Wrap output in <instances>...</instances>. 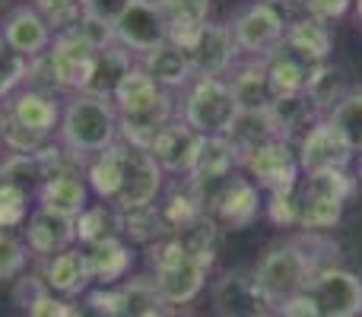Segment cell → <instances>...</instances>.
Returning a JSON list of instances; mask_svg holds the SVG:
<instances>
[{
    "instance_id": "obj_1",
    "label": "cell",
    "mask_w": 362,
    "mask_h": 317,
    "mask_svg": "<svg viewBox=\"0 0 362 317\" xmlns=\"http://www.w3.org/2000/svg\"><path fill=\"white\" fill-rule=\"evenodd\" d=\"M112 102L121 118V140L137 146V150H150L156 133L178 114L175 95L159 86L137 64H134L131 73L118 83Z\"/></svg>"
},
{
    "instance_id": "obj_2",
    "label": "cell",
    "mask_w": 362,
    "mask_h": 317,
    "mask_svg": "<svg viewBox=\"0 0 362 317\" xmlns=\"http://www.w3.org/2000/svg\"><path fill=\"white\" fill-rule=\"evenodd\" d=\"M54 140L70 150L76 159H93L121 140V118L112 99L95 92H70L64 95L61 124Z\"/></svg>"
},
{
    "instance_id": "obj_3",
    "label": "cell",
    "mask_w": 362,
    "mask_h": 317,
    "mask_svg": "<svg viewBox=\"0 0 362 317\" xmlns=\"http://www.w3.org/2000/svg\"><path fill=\"white\" fill-rule=\"evenodd\" d=\"M305 235L308 238H286V241L270 244L264 251V257L257 261V267L251 270L257 289L274 308L289 301L293 295H299L318 270L331 267V263L318 261V254H315V235L318 232H305Z\"/></svg>"
},
{
    "instance_id": "obj_4",
    "label": "cell",
    "mask_w": 362,
    "mask_h": 317,
    "mask_svg": "<svg viewBox=\"0 0 362 317\" xmlns=\"http://www.w3.org/2000/svg\"><path fill=\"white\" fill-rule=\"evenodd\" d=\"M216 257H206L191 251L178 235H165L159 241L146 244V263L153 270V282H156L159 295L169 308L191 305L206 286V276L213 270Z\"/></svg>"
},
{
    "instance_id": "obj_5",
    "label": "cell",
    "mask_w": 362,
    "mask_h": 317,
    "mask_svg": "<svg viewBox=\"0 0 362 317\" xmlns=\"http://www.w3.org/2000/svg\"><path fill=\"white\" fill-rule=\"evenodd\" d=\"M356 178L350 172H325L299 178V229L327 232L340 222L346 200L356 193Z\"/></svg>"
},
{
    "instance_id": "obj_6",
    "label": "cell",
    "mask_w": 362,
    "mask_h": 317,
    "mask_svg": "<svg viewBox=\"0 0 362 317\" xmlns=\"http://www.w3.org/2000/svg\"><path fill=\"white\" fill-rule=\"evenodd\" d=\"M181 92H185V99L178 105V118L191 131H197L200 137L229 131L238 108L226 76H194Z\"/></svg>"
},
{
    "instance_id": "obj_7",
    "label": "cell",
    "mask_w": 362,
    "mask_h": 317,
    "mask_svg": "<svg viewBox=\"0 0 362 317\" xmlns=\"http://www.w3.org/2000/svg\"><path fill=\"white\" fill-rule=\"evenodd\" d=\"M197 200L204 206V213H210L223 229H248L257 222V216L264 213L261 187L248 178V174H229L223 181L197 187Z\"/></svg>"
},
{
    "instance_id": "obj_8",
    "label": "cell",
    "mask_w": 362,
    "mask_h": 317,
    "mask_svg": "<svg viewBox=\"0 0 362 317\" xmlns=\"http://www.w3.org/2000/svg\"><path fill=\"white\" fill-rule=\"evenodd\" d=\"M302 299L312 317H362V276L331 263L308 280Z\"/></svg>"
},
{
    "instance_id": "obj_9",
    "label": "cell",
    "mask_w": 362,
    "mask_h": 317,
    "mask_svg": "<svg viewBox=\"0 0 362 317\" xmlns=\"http://www.w3.org/2000/svg\"><path fill=\"white\" fill-rule=\"evenodd\" d=\"M83 299L102 308L108 317H165L169 311L153 276H131L115 286H93Z\"/></svg>"
},
{
    "instance_id": "obj_10",
    "label": "cell",
    "mask_w": 362,
    "mask_h": 317,
    "mask_svg": "<svg viewBox=\"0 0 362 317\" xmlns=\"http://www.w3.org/2000/svg\"><path fill=\"white\" fill-rule=\"evenodd\" d=\"M286 23L289 19L283 16L270 0H255V4L242 6V10L232 16V23H229L238 54H248V57L274 54V51L283 44Z\"/></svg>"
},
{
    "instance_id": "obj_11",
    "label": "cell",
    "mask_w": 362,
    "mask_h": 317,
    "mask_svg": "<svg viewBox=\"0 0 362 317\" xmlns=\"http://www.w3.org/2000/svg\"><path fill=\"white\" fill-rule=\"evenodd\" d=\"M95 54L99 51L76 29L54 32V42L45 51V61H48V70L54 76L57 92H64V95L86 92L89 76H93V67H95Z\"/></svg>"
},
{
    "instance_id": "obj_12",
    "label": "cell",
    "mask_w": 362,
    "mask_h": 317,
    "mask_svg": "<svg viewBox=\"0 0 362 317\" xmlns=\"http://www.w3.org/2000/svg\"><path fill=\"white\" fill-rule=\"evenodd\" d=\"M124 143V140H121ZM165 187V172L159 168V162L153 159L150 150H137V146L124 143V178H121V191L112 200V206L118 213L144 210V206L159 203Z\"/></svg>"
},
{
    "instance_id": "obj_13",
    "label": "cell",
    "mask_w": 362,
    "mask_h": 317,
    "mask_svg": "<svg viewBox=\"0 0 362 317\" xmlns=\"http://www.w3.org/2000/svg\"><path fill=\"white\" fill-rule=\"evenodd\" d=\"M296 156H299L302 174H325V172H350L356 152L350 150V143L340 137V131L331 121L318 118L299 137Z\"/></svg>"
},
{
    "instance_id": "obj_14",
    "label": "cell",
    "mask_w": 362,
    "mask_h": 317,
    "mask_svg": "<svg viewBox=\"0 0 362 317\" xmlns=\"http://www.w3.org/2000/svg\"><path fill=\"white\" fill-rule=\"evenodd\" d=\"M178 44L187 51V57H191L194 76H226L238 57L229 23H213V19L197 25V29Z\"/></svg>"
},
{
    "instance_id": "obj_15",
    "label": "cell",
    "mask_w": 362,
    "mask_h": 317,
    "mask_svg": "<svg viewBox=\"0 0 362 317\" xmlns=\"http://www.w3.org/2000/svg\"><path fill=\"white\" fill-rule=\"evenodd\" d=\"M238 168L267 193L296 184L302 174L296 146L289 143V140H280V137H274V140H267V143H261L257 150H251Z\"/></svg>"
},
{
    "instance_id": "obj_16",
    "label": "cell",
    "mask_w": 362,
    "mask_h": 317,
    "mask_svg": "<svg viewBox=\"0 0 362 317\" xmlns=\"http://www.w3.org/2000/svg\"><path fill=\"white\" fill-rule=\"evenodd\" d=\"M115 42L127 48L134 57L159 48L169 42V23L156 0H134L118 19H115Z\"/></svg>"
},
{
    "instance_id": "obj_17",
    "label": "cell",
    "mask_w": 362,
    "mask_h": 317,
    "mask_svg": "<svg viewBox=\"0 0 362 317\" xmlns=\"http://www.w3.org/2000/svg\"><path fill=\"white\" fill-rule=\"evenodd\" d=\"M213 305L219 317H274V305L257 289L251 270H226L213 286Z\"/></svg>"
},
{
    "instance_id": "obj_18",
    "label": "cell",
    "mask_w": 362,
    "mask_h": 317,
    "mask_svg": "<svg viewBox=\"0 0 362 317\" xmlns=\"http://www.w3.org/2000/svg\"><path fill=\"white\" fill-rule=\"evenodd\" d=\"M0 35H4V42L10 44L13 51H19V54L29 57V61L42 57L45 51L51 48V42H54V29H51L48 16H45L35 4L13 6L4 16V23H0Z\"/></svg>"
},
{
    "instance_id": "obj_19",
    "label": "cell",
    "mask_w": 362,
    "mask_h": 317,
    "mask_svg": "<svg viewBox=\"0 0 362 317\" xmlns=\"http://www.w3.org/2000/svg\"><path fill=\"white\" fill-rule=\"evenodd\" d=\"M23 241L29 244L32 257H51L76 244V216H64L48 206H32L23 222Z\"/></svg>"
},
{
    "instance_id": "obj_20",
    "label": "cell",
    "mask_w": 362,
    "mask_h": 317,
    "mask_svg": "<svg viewBox=\"0 0 362 317\" xmlns=\"http://www.w3.org/2000/svg\"><path fill=\"white\" fill-rule=\"evenodd\" d=\"M35 261H38V276L45 280V286L54 295H61V299L74 301L93 289V273H89V263H86V251H83L80 244L61 251V254L35 257Z\"/></svg>"
},
{
    "instance_id": "obj_21",
    "label": "cell",
    "mask_w": 362,
    "mask_h": 317,
    "mask_svg": "<svg viewBox=\"0 0 362 317\" xmlns=\"http://www.w3.org/2000/svg\"><path fill=\"white\" fill-rule=\"evenodd\" d=\"M197 146H200V133L191 131L175 114V118L156 133L150 152L165 174H172V178H187L194 168V159H197Z\"/></svg>"
},
{
    "instance_id": "obj_22",
    "label": "cell",
    "mask_w": 362,
    "mask_h": 317,
    "mask_svg": "<svg viewBox=\"0 0 362 317\" xmlns=\"http://www.w3.org/2000/svg\"><path fill=\"white\" fill-rule=\"evenodd\" d=\"M61 105L64 102L57 99L54 92H45V89H35V86H23V89H16L10 99H4L6 118L19 121V124L32 127V131L45 133V137H54L57 133Z\"/></svg>"
},
{
    "instance_id": "obj_23",
    "label": "cell",
    "mask_w": 362,
    "mask_h": 317,
    "mask_svg": "<svg viewBox=\"0 0 362 317\" xmlns=\"http://www.w3.org/2000/svg\"><path fill=\"white\" fill-rule=\"evenodd\" d=\"M235 99L238 112H264L274 102V89L267 80V64L264 57H248V61H235L232 70L226 73Z\"/></svg>"
},
{
    "instance_id": "obj_24",
    "label": "cell",
    "mask_w": 362,
    "mask_h": 317,
    "mask_svg": "<svg viewBox=\"0 0 362 317\" xmlns=\"http://www.w3.org/2000/svg\"><path fill=\"white\" fill-rule=\"evenodd\" d=\"M137 67L146 70V73H150L163 89H169V92H178V89H185L187 83L194 80L191 57H187V51L181 48L178 42H172V38L169 42H163L159 48L140 54Z\"/></svg>"
},
{
    "instance_id": "obj_25",
    "label": "cell",
    "mask_w": 362,
    "mask_h": 317,
    "mask_svg": "<svg viewBox=\"0 0 362 317\" xmlns=\"http://www.w3.org/2000/svg\"><path fill=\"white\" fill-rule=\"evenodd\" d=\"M264 64H267V80H270V89H274V99L276 95L305 92L312 73L318 70V61H312V57L286 48V44H280L274 54L264 57Z\"/></svg>"
},
{
    "instance_id": "obj_26",
    "label": "cell",
    "mask_w": 362,
    "mask_h": 317,
    "mask_svg": "<svg viewBox=\"0 0 362 317\" xmlns=\"http://www.w3.org/2000/svg\"><path fill=\"white\" fill-rule=\"evenodd\" d=\"M35 206H48L64 216H80L89 206V184L83 172H61L35 187Z\"/></svg>"
},
{
    "instance_id": "obj_27",
    "label": "cell",
    "mask_w": 362,
    "mask_h": 317,
    "mask_svg": "<svg viewBox=\"0 0 362 317\" xmlns=\"http://www.w3.org/2000/svg\"><path fill=\"white\" fill-rule=\"evenodd\" d=\"M83 251H86V263L93 273V286H115V282L127 280V273L134 270V244L121 235L89 244Z\"/></svg>"
},
{
    "instance_id": "obj_28",
    "label": "cell",
    "mask_w": 362,
    "mask_h": 317,
    "mask_svg": "<svg viewBox=\"0 0 362 317\" xmlns=\"http://www.w3.org/2000/svg\"><path fill=\"white\" fill-rule=\"evenodd\" d=\"M83 178L89 184V193L105 203H112L121 191V178H124V143L108 146L105 152L83 162Z\"/></svg>"
},
{
    "instance_id": "obj_29",
    "label": "cell",
    "mask_w": 362,
    "mask_h": 317,
    "mask_svg": "<svg viewBox=\"0 0 362 317\" xmlns=\"http://www.w3.org/2000/svg\"><path fill=\"white\" fill-rule=\"evenodd\" d=\"M238 172V156L232 150V143L226 140V133H210V137H200L197 146V159H194V168L187 174V181H223L229 174Z\"/></svg>"
},
{
    "instance_id": "obj_30",
    "label": "cell",
    "mask_w": 362,
    "mask_h": 317,
    "mask_svg": "<svg viewBox=\"0 0 362 317\" xmlns=\"http://www.w3.org/2000/svg\"><path fill=\"white\" fill-rule=\"evenodd\" d=\"M267 112H270V121H274V127H276V137L289 140V143H293L296 137H302V133L321 118L318 108L312 105V99H308L305 92L276 95V99L270 102Z\"/></svg>"
},
{
    "instance_id": "obj_31",
    "label": "cell",
    "mask_w": 362,
    "mask_h": 317,
    "mask_svg": "<svg viewBox=\"0 0 362 317\" xmlns=\"http://www.w3.org/2000/svg\"><path fill=\"white\" fill-rule=\"evenodd\" d=\"M283 44L305 57H312V61L325 64V61H331L334 35H331V29H327V23H318V19H312V16H299V19H293V23H286Z\"/></svg>"
},
{
    "instance_id": "obj_32",
    "label": "cell",
    "mask_w": 362,
    "mask_h": 317,
    "mask_svg": "<svg viewBox=\"0 0 362 317\" xmlns=\"http://www.w3.org/2000/svg\"><path fill=\"white\" fill-rule=\"evenodd\" d=\"M274 137H276V127H274V121H270L267 108H264V112H235L229 131H226V140H229L232 150H235L238 165H242V159L248 156L251 150H257L261 143H267V140H274Z\"/></svg>"
},
{
    "instance_id": "obj_33",
    "label": "cell",
    "mask_w": 362,
    "mask_h": 317,
    "mask_svg": "<svg viewBox=\"0 0 362 317\" xmlns=\"http://www.w3.org/2000/svg\"><path fill=\"white\" fill-rule=\"evenodd\" d=\"M134 64H137V57H134L127 48H121L118 42L108 44V48H102L99 54H95V67H93V76H89L86 92L112 99L115 89H118V83L131 73Z\"/></svg>"
},
{
    "instance_id": "obj_34",
    "label": "cell",
    "mask_w": 362,
    "mask_h": 317,
    "mask_svg": "<svg viewBox=\"0 0 362 317\" xmlns=\"http://www.w3.org/2000/svg\"><path fill=\"white\" fill-rule=\"evenodd\" d=\"M350 92H353V83H350V76H346V70L331 61L318 64V70L312 73V80H308V86H305V95L312 99V105L318 108L321 118H325L334 105H340Z\"/></svg>"
},
{
    "instance_id": "obj_35",
    "label": "cell",
    "mask_w": 362,
    "mask_h": 317,
    "mask_svg": "<svg viewBox=\"0 0 362 317\" xmlns=\"http://www.w3.org/2000/svg\"><path fill=\"white\" fill-rule=\"evenodd\" d=\"M121 235V213L112 203L99 200V203H89L86 210L76 216V244L89 248V244L108 241V238Z\"/></svg>"
},
{
    "instance_id": "obj_36",
    "label": "cell",
    "mask_w": 362,
    "mask_h": 317,
    "mask_svg": "<svg viewBox=\"0 0 362 317\" xmlns=\"http://www.w3.org/2000/svg\"><path fill=\"white\" fill-rule=\"evenodd\" d=\"M156 4L169 23L172 42H185L197 25L210 19V0H156Z\"/></svg>"
},
{
    "instance_id": "obj_37",
    "label": "cell",
    "mask_w": 362,
    "mask_h": 317,
    "mask_svg": "<svg viewBox=\"0 0 362 317\" xmlns=\"http://www.w3.org/2000/svg\"><path fill=\"white\" fill-rule=\"evenodd\" d=\"M165 235H172V232L165 225L163 213H159V203L121 213V238H127L131 244H153Z\"/></svg>"
},
{
    "instance_id": "obj_38",
    "label": "cell",
    "mask_w": 362,
    "mask_h": 317,
    "mask_svg": "<svg viewBox=\"0 0 362 317\" xmlns=\"http://www.w3.org/2000/svg\"><path fill=\"white\" fill-rule=\"evenodd\" d=\"M325 118L337 127L340 137L350 143V150L362 156V89H353V92L346 95L340 105H334Z\"/></svg>"
},
{
    "instance_id": "obj_39",
    "label": "cell",
    "mask_w": 362,
    "mask_h": 317,
    "mask_svg": "<svg viewBox=\"0 0 362 317\" xmlns=\"http://www.w3.org/2000/svg\"><path fill=\"white\" fill-rule=\"evenodd\" d=\"M29 200H32V191L25 184L0 181V229H23V222L32 213Z\"/></svg>"
},
{
    "instance_id": "obj_40",
    "label": "cell",
    "mask_w": 362,
    "mask_h": 317,
    "mask_svg": "<svg viewBox=\"0 0 362 317\" xmlns=\"http://www.w3.org/2000/svg\"><path fill=\"white\" fill-rule=\"evenodd\" d=\"M29 261H32V251L23 241V235H16L13 229H0V282L23 276Z\"/></svg>"
},
{
    "instance_id": "obj_41",
    "label": "cell",
    "mask_w": 362,
    "mask_h": 317,
    "mask_svg": "<svg viewBox=\"0 0 362 317\" xmlns=\"http://www.w3.org/2000/svg\"><path fill=\"white\" fill-rule=\"evenodd\" d=\"M29 67H32L29 57H23L19 51H13L10 44L4 42V35H0V102L10 99L16 89L25 86V80H29Z\"/></svg>"
},
{
    "instance_id": "obj_42",
    "label": "cell",
    "mask_w": 362,
    "mask_h": 317,
    "mask_svg": "<svg viewBox=\"0 0 362 317\" xmlns=\"http://www.w3.org/2000/svg\"><path fill=\"white\" fill-rule=\"evenodd\" d=\"M45 178H48V174H45V165L38 162L35 152H32V156H25V152H4V159H0V181L38 187Z\"/></svg>"
},
{
    "instance_id": "obj_43",
    "label": "cell",
    "mask_w": 362,
    "mask_h": 317,
    "mask_svg": "<svg viewBox=\"0 0 362 317\" xmlns=\"http://www.w3.org/2000/svg\"><path fill=\"white\" fill-rule=\"evenodd\" d=\"M264 213L280 229H299V181L289 187H280V191H270Z\"/></svg>"
},
{
    "instance_id": "obj_44",
    "label": "cell",
    "mask_w": 362,
    "mask_h": 317,
    "mask_svg": "<svg viewBox=\"0 0 362 317\" xmlns=\"http://www.w3.org/2000/svg\"><path fill=\"white\" fill-rule=\"evenodd\" d=\"M48 140L51 137H45V133H38V131H32V127L19 124V121L6 118V131H4V150L6 152H25V156H32V152H38Z\"/></svg>"
},
{
    "instance_id": "obj_45",
    "label": "cell",
    "mask_w": 362,
    "mask_h": 317,
    "mask_svg": "<svg viewBox=\"0 0 362 317\" xmlns=\"http://www.w3.org/2000/svg\"><path fill=\"white\" fill-rule=\"evenodd\" d=\"M74 29L80 32V35L86 38V42L93 44L95 51L115 44V23H108V19H99V16H89V13H83L80 23H76Z\"/></svg>"
},
{
    "instance_id": "obj_46",
    "label": "cell",
    "mask_w": 362,
    "mask_h": 317,
    "mask_svg": "<svg viewBox=\"0 0 362 317\" xmlns=\"http://www.w3.org/2000/svg\"><path fill=\"white\" fill-rule=\"evenodd\" d=\"M74 314V301L54 295L51 289H45L29 308H25V317H70Z\"/></svg>"
},
{
    "instance_id": "obj_47",
    "label": "cell",
    "mask_w": 362,
    "mask_h": 317,
    "mask_svg": "<svg viewBox=\"0 0 362 317\" xmlns=\"http://www.w3.org/2000/svg\"><path fill=\"white\" fill-rule=\"evenodd\" d=\"M350 6H353V0H308L305 16L318 19V23H334V19L346 16Z\"/></svg>"
},
{
    "instance_id": "obj_48",
    "label": "cell",
    "mask_w": 362,
    "mask_h": 317,
    "mask_svg": "<svg viewBox=\"0 0 362 317\" xmlns=\"http://www.w3.org/2000/svg\"><path fill=\"white\" fill-rule=\"evenodd\" d=\"M45 289H48V286H45V280H42V276H38V273H29V276L23 273V276H16V289H13V301H16L19 308H29L32 301H35L38 295L45 292Z\"/></svg>"
},
{
    "instance_id": "obj_49",
    "label": "cell",
    "mask_w": 362,
    "mask_h": 317,
    "mask_svg": "<svg viewBox=\"0 0 362 317\" xmlns=\"http://www.w3.org/2000/svg\"><path fill=\"white\" fill-rule=\"evenodd\" d=\"M131 4H134V0H80L83 13L99 16V19H108V23H115V19H118Z\"/></svg>"
},
{
    "instance_id": "obj_50",
    "label": "cell",
    "mask_w": 362,
    "mask_h": 317,
    "mask_svg": "<svg viewBox=\"0 0 362 317\" xmlns=\"http://www.w3.org/2000/svg\"><path fill=\"white\" fill-rule=\"evenodd\" d=\"M32 4H35L45 16H48V13H57V10H64V6H76L80 0H32Z\"/></svg>"
},
{
    "instance_id": "obj_51",
    "label": "cell",
    "mask_w": 362,
    "mask_h": 317,
    "mask_svg": "<svg viewBox=\"0 0 362 317\" xmlns=\"http://www.w3.org/2000/svg\"><path fill=\"white\" fill-rule=\"evenodd\" d=\"M70 317H108L102 308H95V305H89L86 299H83V305H74V314Z\"/></svg>"
},
{
    "instance_id": "obj_52",
    "label": "cell",
    "mask_w": 362,
    "mask_h": 317,
    "mask_svg": "<svg viewBox=\"0 0 362 317\" xmlns=\"http://www.w3.org/2000/svg\"><path fill=\"white\" fill-rule=\"evenodd\" d=\"M270 4H274L280 13H299V10H305L308 0H270Z\"/></svg>"
},
{
    "instance_id": "obj_53",
    "label": "cell",
    "mask_w": 362,
    "mask_h": 317,
    "mask_svg": "<svg viewBox=\"0 0 362 317\" xmlns=\"http://www.w3.org/2000/svg\"><path fill=\"white\" fill-rule=\"evenodd\" d=\"M4 131H6V108L0 105V150H4Z\"/></svg>"
},
{
    "instance_id": "obj_54",
    "label": "cell",
    "mask_w": 362,
    "mask_h": 317,
    "mask_svg": "<svg viewBox=\"0 0 362 317\" xmlns=\"http://www.w3.org/2000/svg\"><path fill=\"white\" fill-rule=\"evenodd\" d=\"M356 4V16H359V23H362V0H353Z\"/></svg>"
},
{
    "instance_id": "obj_55",
    "label": "cell",
    "mask_w": 362,
    "mask_h": 317,
    "mask_svg": "<svg viewBox=\"0 0 362 317\" xmlns=\"http://www.w3.org/2000/svg\"><path fill=\"white\" fill-rule=\"evenodd\" d=\"M356 184L362 187V156H359V174H356Z\"/></svg>"
}]
</instances>
